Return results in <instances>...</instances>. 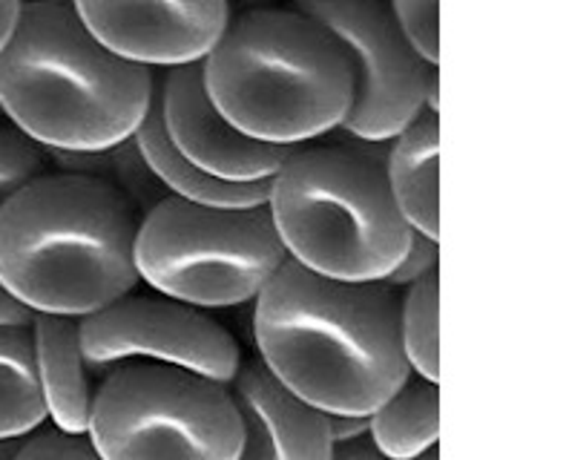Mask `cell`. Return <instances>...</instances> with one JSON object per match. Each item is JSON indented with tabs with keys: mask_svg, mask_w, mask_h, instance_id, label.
Listing matches in <instances>:
<instances>
[{
	"mask_svg": "<svg viewBox=\"0 0 566 460\" xmlns=\"http://www.w3.org/2000/svg\"><path fill=\"white\" fill-rule=\"evenodd\" d=\"M46 172H52L46 150L9 122H0V210Z\"/></svg>",
	"mask_w": 566,
	"mask_h": 460,
	"instance_id": "obj_20",
	"label": "cell"
},
{
	"mask_svg": "<svg viewBox=\"0 0 566 460\" xmlns=\"http://www.w3.org/2000/svg\"><path fill=\"white\" fill-rule=\"evenodd\" d=\"M391 14H395V23L400 29L402 41L409 43L411 52H415L426 66L438 70L440 61V3H411V0H402V3H388Z\"/></svg>",
	"mask_w": 566,
	"mask_h": 460,
	"instance_id": "obj_21",
	"label": "cell"
},
{
	"mask_svg": "<svg viewBox=\"0 0 566 460\" xmlns=\"http://www.w3.org/2000/svg\"><path fill=\"white\" fill-rule=\"evenodd\" d=\"M161 75L156 81V93H153L150 109L144 115V122L136 129V142L142 147L144 158L150 170L156 172L158 181L167 187V194L176 199L193 201V205H205V208H262L268 205L271 196V179L268 181H224L216 179L210 172L199 170L193 161H187L176 147H172L170 136L165 129V118H161Z\"/></svg>",
	"mask_w": 566,
	"mask_h": 460,
	"instance_id": "obj_15",
	"label": "cell"
},
{
	"mask_svg": "<svg viewBox=\"0 0 566 460\" xmlns=\"http://www.w3.org/2000/svg\"><path fill=\"white\" fill-rule=\"evenodd\" d=\"M440 271L400 294V339L409 368L426 380H440Z\"/></svg>",
	"mask_w": 566,
	"mask_h": 460,
	"instance_id": "obj_19",
	"label": "cell"
},
{
	"mask_svg": "<svg viewBox=\"0 0 566 460\" xmlns=\"http://www.w3.org/2000/svg\"><path fill=\"white\" fill-rule=\"evenodd\" d=\"M156 81L104 50L75 3H21L0 50V113L43 150H101L136 136Z\"/></svg>",
	"mask_w": 566,
	"mask_h": 460,
	"instance_id": "obj_2",
	"label": "cell"
},
{
	"mask_svg": "<svg viewBox=\"0 0 566 460\" xmlns=\"http://www.w3.org/2000/svg\"><path fill=\"white\" fill-rule=\"evenodd\" d=\"M242 424L237 460H331L328 415L282 386L253 354L228 386Z\"/></svg>",
	"mask_w": 566,
	"mask_h": 460,
	"instance_id": "obj_12",
	"label": "cell"
},
{
	"mask_svg": "<svg viewBox=\"0 0 566 460\" xmlns=\"http://www.w3.org/2000/svg\"><path fill=\"white\" fill-rule=\"evenodd\" d=\"M75 9L104 50L153 72L205 64L233 18L224 0L75 3Z\"/></svg>",
	"mask_w": 566,
	"mask_h": 460,
	"instance_id": "obj_10",
	"label": "cell"
},
{
	"mask_svg": "<svg viewBox=\"0 0 566 460\" xmlns=\"http://www.w3.org/2000/svg\"><path fill=\"white\" fill-rule=\"evenodd\" d=\"M158 95L172 147L216 179L268 181L294 156L296 147L253 142L233 127L210 101L201 64L165 72Z\"/></svg>",
	"mask_w": 566,
	"mask_h": 460,
	"instance_id": "obj_11",
	"label": "cell"
},
{
	"mask_svg": "<svg viewBox=\"0 0 566 460\" xmlns=\"http://www.w3.org/2000/svg\"><path fill=\"white\" fill-rule=\"evenodd\" d=\"M201 70L216 109L248 138L273 147L319 142L352 109L343 46L296 7L237 12Z\"/></svg>",
	"mask_w": 566,
	"mask_h": 460,
	"instance_id": "obj_4",
	"label": "cell"
},
{
	"mask_svg": "<svg viewBox=\"0 0 566 460\" xmlns=\"http://www.w3.org/2000/svg\"><path fill=\"white\" fill-rule=\"evenodd\" d=\"M86 438L104 460H237L228 386L161 363H127L98 386Z\"/></svg>",
	"mask_w": 566,
	"mask_h": 460,
	"instance_id": "obj_7",
	"label": "cell"
},
{
	"mask_svg": "<svg viewBox=\"0 0 566 460\" xmlns=\"http://www.w3.org/2000/svg\"><path fill=\"white\" fill-rule=\"evenodd\" d=\"M14 460H104L86 435H66L43 424L21 440Z\"/></svg>",
	"mask_w": 566,
	"mask_h": 460,
	"instance_id": "obj_22",
	"label": "cell"
},
{
	"mask_svg": "<svg viewBox=\"0 0 566 460\" xmlns=\"http://www.w3.org/2000/svg\"><path fill=\"white\" fill-rule=\"evenodd\" d=\"M343 46L352 66V109L339 133L366 144H388L426 109V66L402 41L388 3L311 0L296 3Z\"/></svg>",
	"mask_w": 566,
	"mask_h": 460,
	"instance_id": "obj_8",
	"label": "cell"
},
{
	"mask_svg": "<svg viewBox=\"0 0 566 460\" xmlns=\"http://www.w3.org/2000/svg\"><path fill=\"white\" fill-rule=\"evenodd\" d=\"M386 176L409 228L440 242V124L438 113L417 115L388 142Z\"/></svg>",
	"mask_w": 566,
	"mask_h": 460,
	"instance_id": "obj_14",
	"label": "cell"
},
{
	"mask_svg": "<svg viewBox=\"0 0 566 460\" xmlns=\"http://www.w3.org/2000/svg\"><path fill=\"white\" fill-rule=\"evenodd\" d=\"M285 262L268 205L228 210L167 196L138 224L142 282L201 311L253 302Z\"/></svg>",
	"mask_w": 566,
	"mask_h": 460,
	"instance_id": "obj_6",
	"label": "cell"
},
{
	"mask_svg": "<svg viewBox=\"0 0 566 460\" xmlns=\"http://www.w3.org/2000/svg\"><path fill=\"white\" fill-rule=\"evenodd\" d=\"M368 435L391 460L420 458L440 443V388L417 372L368 415Z\"/></svg>",
	"mask_w": 566,
	"mask_h": 460,
	"instance_id": "obj_16",
	"label": "cell"
},
{
	"mask_svg": "<svg viewBox=\"0 0 566 460\" xmlns=\"http://www.w3.org/2000/svg\"><path fill=\"white\" fill-rule=\"evenodd\" d=\"M81 348L98 383L127 363H161L230 386L242 366L237 337L208 311L136 291L81 320Z\"/></svg>",
	"mask_w": 566,
	"mask_h": 460,
	"instance_id": "obj_9",
	"label": "cell"
},
{
	"mask_svg": "<svg viewBox=\"0 0 566 460\" xmlns=\"http://www.w3.org/2000/svg\"><path fill=\"white\" fill-rule=\"evenodd\" d=\"M314 142L271 179L273 224L287 259L339 282H382L409 251V222L386 176L388 144Z\"/></svg>",
	"mask_w": 566,
	"mask_h": 460,
	"instance_id": "obj_5",
	"label": "cell"
},
{
	"mask_svg": "<svg viewBox=\"0 0 566 460\" xmlns=\"http://www.w3.org/2000/svg\"><path fill=\"white\" fill-rule=\"evenodd\" d=\"M328 431L334 443L368 435V415H328Z\"/></svg>",
	"mask_w": 566,
	"mask_h": 460,
	"instance_id": "obj_25",
	"label": "cell"
},
{
	"mask_svg": "<svg viewBox=\"0 0 566 460\" xmlns=\"http://www.w3.org/2000/svg\"><path fill=\"white\" fill-rule=\"evenodd\" d=\"M43 424L32 325H0V440H23Z\"/></svg>",
	"mask_w": 566,
	"mask_h": 460,
	"instance_id": "obj_18",
	"label": "cell"
},
{
	"mask_svg": "<svg viewBox=\"0 0 566 460\" xmlns=\"http://www.w3.org/2000/svg\"><path fill=\"white\" fill-rule=\"evenodd\" d=\"M253 309L256 357L325 415H371L411 372L400 294L382 282H339L287 259Z\"/></svg>",
	"mask_w": 566,
	"mask_h": 460,
	"instance_id": "obj_1",
	"label": "cell"
},
{
	"mask_svg": "<svg viewBox=\"0 0 566 460\" xmlns=\"http://www.w3.org/2000/svg\"><path fill=\"white\" fill-rule=\"evenodd\" d=\"M18 18H21V3H0V50L12 38L14 27H18Z\"/></svg>",
	"mask_w": 566,
	"mask_h": 460,
	"instance_id": "obj_27",
	"label": "cell"
},
{
	"mask_svg": "<svg viewBox=\"0 0 566 460\" xmlns=\"http://www.w3.org/2000/svg\"><path fill=\"white\" fill-rule=\"evenodd\" d=\"M21 440H0V460H14Z\"/></svg>",
	"mask_w": 566,
	"mask_h": 460,
	"instance_id": "obj_28",
	"label": "cell"
},
{
	"mask_svg": "<svg viewBox=\"0 0 566 460\" xmlns=\"http://www.w3.org/2000/svg\"><path fill=\"white\" fill-rule=\"evenodd\" d=\"M331 460H391L380 452V446L374 443L371 435L363 438L343 440V443L331 446Z\"/></svg>",
	"mask_w": 566,
	"mask_h": 460,
	"instance_id": "obj_24",
	"label": "cell"
},
{
	"mask_svg": "<svg viewBox=\"0 0 566 460\" xmlns=\"http://www.w3.org/2000/svg\"><path fill=\"white\" fill-rule=\"evenodd\" d=\"M411 460H440V452L438 449H429V452H423L420 458H411Z\"/></svg>",
	"mask_w": 566,
	"mask_h": 460,
	"instance_id": "obj_29",
	"label": "cell"
},
{
	"mask_svg": "<svg viewBox=\"0 0 566 460\" xmlns=\"http://www.w3.org/2000/svg\"><path fill=\"white\" fill-rule=\"evenodd\" d=\"M35 366L46 420L66 435H86L101 383L90 372L81 348V320L35 314L32 323Z\"/></svg>",
	"mask_w": 566,
	"mask_h": 460,
	"instance_id": "obj_13",
	"label": "cell"
},
{
	"mask_svg": "<svg viewBox=\"0 0 566 460\" xmlns=\"http://www.w3.org/2000/svg\"><path fill=\"white\" fill-rule=\"evenodd\" d=\"M32 323H35V314H32L23 302L14 300L12 291L0 282V325H32Z\"/></svg>",
	"mask_w": 566,
	"mask_h": 460,
	"instance_id": "obj_26",
	"label": "cell"
},
{
	"mask_svg": "<svg viewBox=\"0 0 566 460\" xmlns=\"http://www.w3.org/2000/svg\"><path fill=\"white\" fill-rule=\"evenodd\" d=\"M138 224L109 187L46 172L0 210V282L32 314L84 320L142 285Z\"/></svg>",
	"mask_w": 566,
	"mask_h": 460,
	"instance_id": "obj_3",
	"label": "cell"
},
{
	"mask_svg": "<svg viewBox=\"0 0 566 460\" xmlns=\"http://www.w3.org/2000/svg\"><path fill=\"white\" fill-rule=\"evenodd\" d=\"M440 271V242H431V239L420 237V233H411V242H409V251L402 253V259L397 262V268L388 273L382 285L388 291H409L415 282L426 280L429 273H438Z\"/></svg>",
	"mask_w": 566,
	"mask_h": 460,
	"instance_id": "obj_23",
	"label": "cell"
},
{
	"mask_svg": "<svg viewBox=\"0 0 566 460\" xmlns=\"http://www.w3.org/2000/svg\"><path fill=\"white\" fill-rule=\"evenodd\" d=\"M46 158H50L55 172L84 176V179H95L98 185L115 190L142 219L170 196L167 187L158 181L156 172L150 170V165H147L136 136L124 138L113 147H101V150H46Z\"/></svg>",
	"mask_w": 566,
	"mask_h": 460,
	"instance_id": "obj_17",
	"label": "cell"
}]
</instances>
